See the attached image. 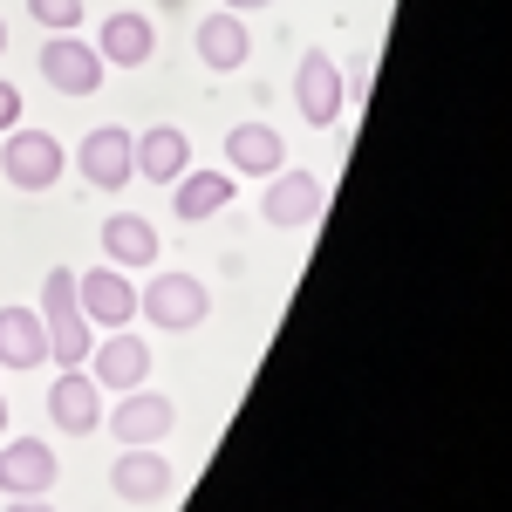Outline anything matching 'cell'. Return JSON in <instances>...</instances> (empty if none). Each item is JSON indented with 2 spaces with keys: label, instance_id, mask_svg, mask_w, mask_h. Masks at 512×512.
<instances>
[{
  "label": "cell",
  "instance_id": "1",
  "mask_svg": "<svg viewBox=\"0 0 512 512\" xmlns=\"http://www.w3.org/2000/svg\"><path fill=\"white\" fill-rule=\"evenodd\" d=\"M137 315L151 328H164V335H185V328H198L212 315V294H205L198 274H151L137 287Z\"/></svg>",
  "mask_w": 512,
  "mask_h": 512
},
{
  "label": "cell",
  "instance_id": "2",
  "mask_svg": "<svg viewBox=\"0 0 512 512\" xmlns=\"http://www.w3.org/2000/svg\"><path fill=\"white\" fill-rule=\"evenodd\" d=\"M7 144H0V178L14 185V192H55V178H62V144L48 137V130H28V123H14V130H0Z\"/></svg>",
  "mask_w": 512,
  "mask_h": 512
},
{
  "label": "cell",
  "instance_id": "3",
  "mask_svg": "<svg viewBox=\"0 0 512 512\" xmlns=\"http://www.w3.org/2000/svg\"><path fill=\"white\" fill-rule=\"evenodd\" d=\"M76 308L89 328H130V315H137V280L123 274V267H89V274H76Z\"/></svg>",
  "mask_w": 512,
  "mask_h": 512
},
{
  "label": "cell",
  "instance_id": "4",
  "mask_svg": "<svg viewBox=\"0 0 512 512\" xmlns=\"http://www.w3.org/2000/svg\"><path fill=\"white\" fill-rule=\"evenodd\" d=\"M294 103H301V117L315 123V130H335V123H342L349 82H342V69H335V55H321V48L301 55V69H294Z\"/></svg>",
  "mask_w": 512,
  "mask_h": 512
},
{
  "label": "cell",
  "instance_id": "5",
  "mask_svg": "<svg viewBox=\"0 0 512 512\" xmlns=\"http://www.w3.org/2000/svg\"><path fill=\"white\" fill-rule=\"evenodd\" d=\"M41 76L62 96H96L103 89V55H96V41H82V35H48L41 41Z\"/></svg>",
  "mask_w": 512,
  "mask_h": 512
},
{
  "label": "cell",
  "instance_id": "6",
  "mask_svg": "<svg viewBox=\"0 0 512 512\" xmlns=\"http://www.w3.org/2000/svg\"><path fill=\"white\" fill-rule=\"evenodd\" d=\"M260 185H267V198H260V219L267 226L294 233V226H315L321 219V178L315 171H287L280 164L274 178H260Z\"/></svg>",
  "mask_w": 512,
  "mask_h": 512
},
{
  "label": "cell",
  "instance_id": "7",
  "mask_svg": "<svg viewBox=\"0 0 512 512\" xmlns=\"http://www.w3.org/2000/svg\"><path fill=\"white\" fill-rule=\"evenodd\" d=\"M76 164H82V178H89L96 192H123V185L137 178V164H130V130H123V123H96V130L82 137Z\"/></svg>",
  "mask_w": 512,
  "mask_h": 512
},
{
  "label": "cell",
  "instance_id": "8",
  "mask_svg": "<svg viewBox=\"0 0 512 512\" xmlns=\"http://www.w3.org/2000/svg\"><path fill=\"white\" fill-rule=\"evenodd\" d=\"M110 492L130 499V506H158L171 492V458L158 444H123V458L110 465Z\"/></svg>",
  "mask_w": 512,
  "mask_h": 512
},
{
  "label": "cell",
  "instance_id": "9",
  "mask_svg": "<svg viewBox=\"0 0 512 512\" xmlns=\"http://www.w3.org/2000/svg\"><path fill=\"white\" fill-rule=\"evenodd\" d=\"M55 451L41 444V437H7L0 444V492H14V499H48V485H55Z\"/></svg>",
  "mask_w": 512,
  "mask_h": 512
},
{
  "label": "cell",
  "instance_id": "10",
  "mask_svg": "<svg viewBox=\"0 0 512 512\" xmlns=\"http://www.w3.org/2000/svg\"><path fill=\"white\" fill-rule=\"evenodd\" d=\"M103 424H110L117 444H164V431L178 424V410H171V396H158V390L137 383V390H123V403L103 417Z\"/></svg>",
  "mask_w": 512,
  "mask_h": 512
},
{
  "label": "cell",
  "instance_id": "11",
  "mask_svg": "<svg viewBox=\"0 0 512 512\" xmlns=\"http://www.w3.org/2000/svg\"><path fill=\"white\" fill-rule=\"evenodd\" d=\"M89 376H96V390H137L144 376H151V349H144V335H130V328H110L103 335V349H89Z\"/></svg>",
  "mask_w": 512,
  "mask_h": 512
},
{
  "label": "cell",
  "instance_id": "12",
  "mask_svg": "<svg viewBox=\"0 0 512 512\" xmlns=\"http://www.w3.org/2000/svg\"><path fill=\"white\" fill-rule=\"evenodd\" d=\"M130 164H137V178H151V185H178V178L192 171V137H185L178 123H158V130L130 137Z\"/></svg>",
  "mask_w": 512,
  "mask_h": 512
},
{
  "label": "cell",
  "instance_id": "13",
  "mask_svg": "<svg viewBox=\"0 0 512 512\" xmlns=\"http://www.w3.org/2000/svg\"><path fill=\"white\" fill-rule=\"evenodd\" d=\"M48 417H55V431L89 437L103 424V390H96V376H89V369H62L55 390H48Z\"/></svg>",
  "mask_w": 512,
  "mask_h": 512
},
{
  "label": "cell",
  "instance_id": "14",
  "mask_svg": "<svg viewBox=\"0 0 512 512\" xmlns=\"http://www.w3.org/2000/svg\"><path fill=\"white\" fill-rule=\"evenodd\" d=\"M96 55H103V69H144L151 55H158V28H151V14H103V41H96Z\"/></svg>",
  "mask_w": 512,
  "mask_h": 512
},
{
  "label": "cell",
  "instance_id": "15",
  "mask_svg": "<svg viewBox=\"0 0 512 512\" xmlns=\"http://www.w3.org/2000/svg\"><path fill=\"white\" fill-rule=\"evenodd\" d=\"M158 226L144 219V212H110L103 219V260L123 267V274H137V267H158Z\"/></svg>",
  "mask_w": 512,
  "mask_h": 512
},
{
  "label": "cell",
  "instance_id": "16",
  "mask_svg": "<svg viewBox=\"0 0 512 512\" xmlns=\"http://www.w3.org/2000/svg\"><path fill=\"white\" fill-rule=\"evenodd\" d=\"M246 55H253V35H246V21H239L233 7L198 21V62H205L212 76H233V69H246Z\"/></svg>",
  "mask_w": 512,
  "mask_h": 512
},
{
  "label": "cell",
  "instance_id": "17",
  "mask_svg": "<svg viewBox=\"0 0 512 512\" xmlns=\"http://www.w3.org/2000/svg\"><path fill=\"white\" fill-rule=\"evenodd\" d=\"M226 164L246 171V178H274L280 164H287V144H280L274 123H233L226 130Z\"/></svg>",
  "mask_w": 512,
  "mask_h": 512
},
{
  "label": "cell",
  "instance_id": "18",
  "mask_svg": "<svg viewBox=\"0 0 512 512\" xmlns=\"http://www.w3.org/2000/svg\"><path fill=\"white\" fill-rule=\"evenodd\" d=\"M41 362H48L41 308H0V369H41Z\"/></svg>",
  "mask_w": 512,
  "mask_h": 512
},
{
  "label": "cell",
  "instance_id": "19",
  "mask_svg": "<svg viewBox=\"0 0 512 512\" xmlns=\"http://www.w3.org/2000/svg\"><path fill=\"white\" fill-rule=\"evenodd\" d=\"M171 192H178V198H171V212H178L185 226H198V219H212V212L233 205V171H185Z\"/></svg>",
  "mask_w": 512,
  "mask_h": 512
},
{
  "label": "cell",
  "instance_id": "20",
  "mask_svg": "<svg viewBox=\"0 0 512 512\" xmlns=\"http://www.w3.org/2000/svg\"><path fill=\"white\" fill-rule=\"evenodd\" d=\"M41 328H48V362H62V369H82L89 349H96V328L82 315H55V321H41Z\"/></svg>",
  "mask_w": 512,
  "mask_h": 512
},
{
  "label": "cell",
  "instance_id": "21",
  "mask_svg": "<svg viewBox=\"0 0 512 512\" xmlns=\"http://www.w3.org/2000/svg\"><path fill=\"white\" fill-rule=\"evenodd\" d=\"M41 308H48L41 321H55V315H82V308H76V267H48V280H41Z\"/></svg>",
  "mask_w": 512,
  "mask_h": 512
},
{
  "label": "cell",
  "instance_id": "22",
  "mask_svg": "<svg viewBox=\"0 0 512 512\" xmlns=\"http://www.w3.org/2000/svg\"><path fill=\"white\" fill-rule=\"evenodd\" d=\"M28 14H35L48 35H76L82 28V0H28Z\"/></svg>",
  "mask_w": 512,
  "mask_h": 512
},
{
  "label": "cell",
  "instance_id": "23",
  "mask_svg": "<svg viewBox=\"0 0 512 512\" xmlns=\"http://www.w3.org/2000/svg\"><path fill=\"white\" fill-rule=\"evenodd\" d=\"M14 123H21V89L0 82V130H14Z\"/></svg>",
  "mask_w": 512,
  "mask_h": 512
},
{
  "label": "cell",
  "instance_id": "24",
  "mask_svg": "<svg viewBox=\"0 0 512 512\" xmlns=\"http://www.w3.org/2000/svg\"><path fill=\"white\" fill-rule=\"evenodd\" d=\"M7 512H55V506H48V499H14Z\"/></svg>",
  "mask_w": 512,
  "mask_h": 512
},
{
  "label": "cell",
  "instance_id": "25",
  "mask_svg": "<svg viewBox=\"0 0 512 512\" xmlns=\"http://www.w3.org/2000/svg\"><path fill=\"white\" fill-rule=\"evenodd\" d=\"M233 14H253V7H274V0H226Z\"/></svg>",
  "mask_w": 512,
  "mask_h": 512
},
{
  "label": "cell",
  "instance_id": "26",
  "mask_svg": "<svg viewBox=\"0 0 512 512\" xmlns=\"http://www.w3.org/2000/svg\"><path fill=\"white\" fill-rule=\"evenodd\" d=\"M0 431H7V396H0Z\"/></svg>",
  "mask_w": 512,
  "mask_h": 512
},
{
  "label": "cell",
  "instance_id": "27",
  "mask_svg": "<svg viewBox=\"0 0 512 512\" xmlns=\"http://www.w3.org/2000/svg\"><path fill=\"white\" fill-rule=\"evenodd\" d=\"M158 7H164V14H171V7H185V0H158Z\"/></svg>",
  "mask_w": 512,
  "mask_h": 512
},
{
  "label": "cell",
  "instance_id": "28",
  "mask_svg": "<svg viewBox=\"0 0 512 512\" xmlns=\"http://www.w3.org/2000/svg\"><path fill=\"white\" fill-rule=\"evenodd\" d=\"M0 55H7V21H0Z\"/></svg>",
  "mask_w": 512,
  "mask_h": 512
}]
</instances>
